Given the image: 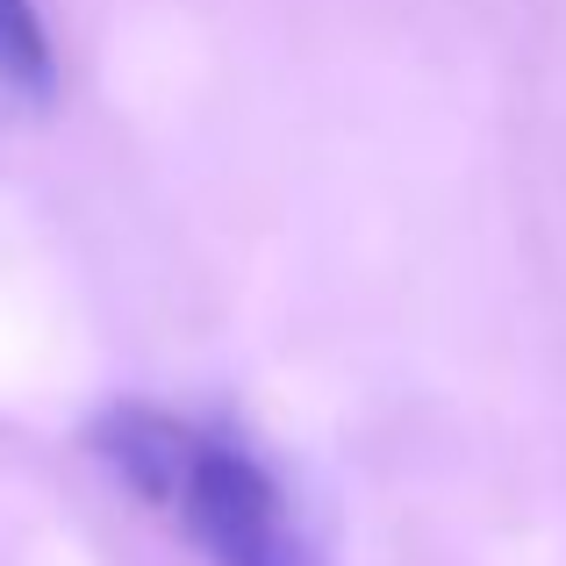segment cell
<instances>
[{"mask_svg": "<svg viewBox=\"0 0 566 566\" xmlns=\"http://www.w3.org/2000/svg\"><path fill=\"white\" fill-rule=\"evenodd\" d=\"M0 86L29 101H43L57 86V57H51V36H43L36 0H0Z\"/></svg>", "mask_w": 566, "mask_h": 566, "instance_id": "7a4b0ae2", "label": "cell"}, {"mask_svg": "<svg viewBox=\"0 0 566 566\" xmlns=\"http://www.w3.org/2000/svg\"><path fill=\"white\" fill-rule=\"evenodd\" d=\"M94 452L151 510H166L216 566H331L308 538V524L294 516L287 488L273 481V467L251 444L129 401L94 423Z\"/></svg>", "mask_w": 566, "mask_h": 566, "instance_id": "6da1fadb", "label": "cell"}]
</instances>
